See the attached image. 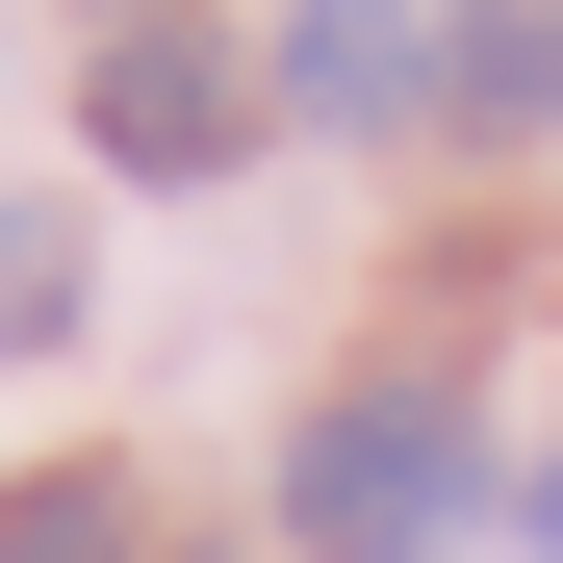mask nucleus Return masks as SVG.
I'll return each mask as SVG.
<instances>
[{
  "label": "nucleus",
  "instance_id": "f03ea898",
  "mask_svg": "<svg viewBox=\"0 0 563 563\" xmlns=\"http://www.w3.org/2000/svg\"><path fill=\"white\" fill-rule=\"evenodd\" d=\"M231 154H256V77L179 26V0L103 26V179H231Z\"/></svg>",
  "mask_w": 563,
  "mask_h": 563
},
{
  "label": "nucleus",
  "instance_id": "7ed1b4c3",
  "mask_svg": "<svg viewBox=\"0 0 563 563\" xmlns=\"http://www.w3.org/2000/svg\"><path fill=\"white\" fill-rule=\"evenodd\" d=\"M282 103H308V129H435V26H410V0H282Z\"/></svg>",
  "mask_w": 563,
  "mask_h": 563
},
{
  "label": "nucleus",
  "instance_id": "0eeeda50",
  "mask_svg": "<svg viewBox=\"0 0 563 563\" xmlns=\"http://www.w3.org/2000/svg\"><path fill=\"white\" fill-rule=\"evenodd\" d=\"M103 26H154V0H103Z\"/></svg>",
  "mask_w": 563,
  "mask_h": 563
},
{
  "label": "nucleus",
  "instance_id": "f257e3e1",
  "mask_svg": "<svg viewBox=\"0 0 563 563\" xmlns=\"http://www.w3.org/2000/svg\"><path fill=\"white\" fill-rule=\"evenodd\" d=\"M282 512H308V563H435L461 512H487L461 385H333L308 435H282Z\"/></svg>",
  "mask_w": 563,
  "mask_h": 563
},
{
  "label": "nucleus",
  "instance_id": "423d86ee",
  "mask_svg": "<svg viewBox=\"0 0 563 563\" xmlns=\"http://www.w3.org/2000/svg\"><path fill=\"white\" fill-rule=\"evenodd\" d=\"M0 563H129V487L103 461H26V487H0Z\"/></svg>",
  "mask_w": 563,
  "mask_h": 563
},
{
  "label": "nucleus",
  "instance_id": "39448f33",
  "mask_svg": "<svg viewBox=\"0 0 563 563\" xmlns=\"http://www.w3.org/2000/svg\"><path fill=\"white\" fill-rule=\"evenodd\" d=\"M77 282H103V256H77V206H0V358H52Z\"/></svg>",
  "mask_w": 563,
  "mask_h": 563
},
{
  "label": "nucleus",
  "instance_id": "20e7f679",
  "mask_svg": "<svg viewBox=\"0 0 563 563\" xmlns=\"http://www.w3.org/2000/svg\"><path fill=\"white\" fill-rule=\"evenodd\" d=\"M435 129H563V0H461L435 26Z\"/></svg>",
  "mask_w": 563,
  "mask_h": 563
}]
</instances>
